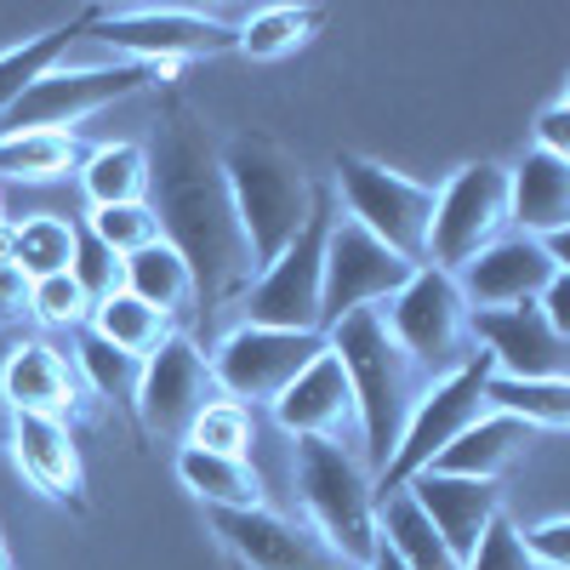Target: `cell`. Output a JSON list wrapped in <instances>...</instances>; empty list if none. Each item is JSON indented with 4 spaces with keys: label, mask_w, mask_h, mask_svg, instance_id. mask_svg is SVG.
Masks as SVG:
<instances>
[{
    "label": "cell",
    "mask_w": 570,
    "mask_h": 570,
    "mask_svg": "<svg viewBox=\"0 0 570 570\" xmlns=\"http://www.w3.org/2000/svg\"><path fill=\"white\" fill-rule=\"evenodd\" d=\"M376 542H383L405 570H462V559L440 542V531L416 513V502L405 491L376 497Z\"/></svg>",
    "instance_id": "obj_25"
},
{
    "label": "cell",
    "mask_w": 570,
    "mask_h": 570,
    "mask_svg": "<svg viewBox=\"0 0 570 570\" xmlns=\"http://www.w3.org/2000/svg\"><path fill=\"white\" fill-rule=\"evenodd\" d=\"M0 451H7V405H0Z\"/></svg>",
    "instance_id": "obj_46"
},
{
    "label": "cell",
    "mask_w": 570,
    "mask_h": 570,
    "mask_svg": "<svg viewBox=\"0 0 570 570\" xmlns=\"http://www.w3.org/2000/svg\"><path fill=\"white\" fill-rule=\"evenodd\" d=\"M325 348L337 354L343 376H348V394H354V416H360V456L371 468V485L376 473L389 468L394 440L416 405V394L428 389L422 371L400 354V343L389 337V325L376 308H360L337 325H325Z\"/></svg>",
    "instance_id": "obj_3"
},
{
    "label": "cell",
    "mask_w": 570,
    "mask_h": 570,
    "mask_svg": "<svg viewBox=\"0 0 570 570\" xmlns=\"http://www.w3.org/2000/svg\"><path fill=\"white\" fill-rule=\"evenodd\" d=\"M217 542L246 570H360L337 548H325L303 519L279 508H246V513H212Z\"/></svg>",
    "instance_id": "obj_16"
},
{
    "label": "cell",
    "mask_w": 570,
    "mask_h": 570,
    "mask_svg": "<svg viewBox=\"0 0 570 570\" xmlns=\"http://www.w3.org/2000/svg\"><path fill=\"white\" fill-rule=\"evenodd\" d=\"M177 480L206 513L268 508V485L246 456H212V451H195V445H177Z\"/></svg>",
    "instance_id": "obj_24"
},
{
    "label": "cell",
    "mask_w": 570,
    "mask_h": 570,
    "mask_svg": "<svg viewBox=\"0 0 570 570\" xmlns=\"http://www.w3.org/2000/svg\"><path fill=\"white\" fill-rule=\"evenodd\" d=\"M331 200L371 240H383L411 268L428 263V223H434V183L405 177L371 155H337L331 166Z\"/></svg>",
    "instance_id": "obj_6"
},
{
    "label": "cell",
    "mask_w": 570,
    "mask_h": 570,
    "mask_svg": "<svg viewBox=\"0 0 570 570\" xmlns=\"http://www.w3.org/2000/svg\"><path fill=\"white\" fill-rule=\"evenodd\" d=\"M537 314H542L553 331H564V337H570V274H553V279H548V292L537 297Z\"/></svg>",
    "instance_id": "obj_43"
},
{
    "label": "cell",
    "mask_w": 570,
    "mask_h": 570,
    "mask_svg": "<svg viewBox=\"0 0 570 570\" xmlns=\"http://www.w3.org/2000/svg\"><path fill=\"white\" fill-rule=\"evenodd\" d=\"M142 155H149V212L160 217V240L195 274V303L206 314L234 308L257 263L240 234V217H234L217 142L206 137L200 115L177 104Z\"/></svg>",
    "instance_id": "obj_1"
},
{
    "label": "cell",
    "mask_w": 570,
    "mask_h": 570,
    "mask_svg": "<svg viewBox=\"0 0 570 570\" xmlns=\"http://www.w3.org/2000/svg\"><path fill=\"white\" fill-rule=\"evenodd\" d=\"M0 234H7V212H0Z\"/></svg>",
    "instance_id": "obj_47"
},
{
    "label": "cell",
    "mask_w": 570,
    "mask_h": 570,
    "mask_svg": "<svg viewBox=\"0 0 570 570\" xmlns=\"http://www.w3.org/2000/svg\"><path fill=\"white\" fill-rule=\"evenodd\" d=\"M537 428H525V422H513V416H502V411H480L462 434L428 462L422 473H456V480H485V485H502L513 468H525L531 462V451H537Z\"/></svg>",
    "instance_id": "obj_22"
},
{
    "label": "cell",
    "mask_w": 570,
    "mask_h": 570,
    "mask_svg": "<svg viewBox=\"0 0 570 570\" xmlns=\"http://www.w3.org/2000/svg\"><path fill=\"white\" fill-rule=\"evenodd\" d=\"M0 570H12V553H7V531H0Z\"/></svg>",
    "instance_id": "obj_45"
},
{
    "label": "cell",
    "mask_w": 570,
    "mask_h": 570,
    "mask_svg": "<svg viewBox=\"0 0 570 570\" xmlns=\"http://www.w3.org/2000/svg\"><path fill=\"white\" fill-rule=\"evenodd\" d=\"M485 376H491V365H485V354H480L473 365L440 376V383H428V389L416 394V405H411V416H405V428H400V440H394L389 468L376 473V497L400 491L405 480H416V473L434 462L473 416L485 411Z\"/></svg>",
    "instance_id": "obj_12"
},
{
    "label": "cell",
    "mask_w": 570,
    "mask_h": 570,
    "mask_svg": "<svg viewBox=\"0 0 570 570\" xmlns=\"http://www.w3.org/2000/svg\"><path fill=\"white\" fill-rule=\"evenodd\" d=\"M69 274H75V285L91 303H104L109 292H120V257L91 240L86 228H75V263H69Z\"/></svg>",
    "instance_id": "obj_38"
},
{
    "label": "cell",
    "mask_w": 570,
    "mask_h": 570,
    "mask_svg": "<svg viewBox=\"0 0 570 570\" xmlns=\"http://www.w3.org/2000/svg\"><path fill=\"white\" fill-rule=\"evenodd\" d=\"M553 274H559V268L548 263V252L531 240V234H502V240H491L480 257H468L451 279H456L468 314H480V308L537 303V297L548 292Z\"/></svg>",
    "instance_id": "obj_19"
},
{
    "label": "cell",
    "mask_w": 570,
    "mask_h": 570,
    "mask_svg": "<svg viewBox=\"0 0 570 570\" xmlns=\"http://www.w3.org/2000/svg\"><path fill=\"white\" fill-rule=\"evenodd\" d=\"M416 268L405 257H394L383 240H371V234L360 223H348L337 212V223H331L325 234V274H320V337L325 325H337L360 308H383L400 285L411 279Z\"/></svg>",
    "instance_id": "obj_13"
},
{
    "label": "cell",
    "mask_w": 570,
    "mask_h": 570,
    "mask_svg": "<svg viewBox=\"0 0 570 570\" xmlns=\"http://www.w3.org/2000/svg\"><path fill=\"white\" fill-rule=\"evenodd\" d=\"M462 570H537V564L525 559L519 525H513L508 513H497V519H491V531L480 537V548H473V553L462 559Z\"/></svg>",
    "instance_id": "obj_39"
},
{
    "label": "cell",
    "mask_w": 570,
    "mask_h": 570,
    "mask_svg": "<svg viewBox=\"0 0 570 570\" xmlns=\"http://www.w3.org/2000/svg\"><path fill=\"white\" fill-rule=\"evenodd\" d=\"M268 416L292 440H325V445H354L360 451L354 394H348V376H343V365H337L331 348H320L292 383H285V394L268 405Z\"/></svg>",
    "instance_id": "obj_18"
},
{
    "label": "cell",
    "mask_w": 570,
    "mask_h": 570,
    "mask_svg": "<svg viewBox=\"0 0 570 570\" xmlns=\"http://www.w3.org/2000/svg\"><path fill=\"white\" fill-rule=\"evenodd\" d=\"M183 445L195 451H212V456H246L252 462V445H257V416L234 400H206L200 416L188 422Z\"/></svg>",
    "instance_id": "obj_35"
},
{
    "label": "cell",
    "mask_w": 570,
    "mask_h": 570,
    "mask_svg": "<svg viewBox=\"0 0 570 570\" xmlns=\"http://www.w3.org/2000/svg\"><path fill=\"white\" fill-rule=\"evenodd\" d=\"M86 23H91V7L75 12L69 23L40 29V35H29V40H18V46H7V52H0V120L18 109V98H23V91H29L46 69H58V63H63V52L86 35Z\"/></svg>",
    "instance_id": "obj_28"
},
{
    "label": "cell",
    "mask_w": 570,
    "mask_h": 570,
    "mask_svg": "<svg viewBox=\"0 0 570 570\" xmlns=\"http://www.w3.org/2000/svg\"><path fill=\"white\" fill-rule=\"evenodd\" d=\"M29 274L0 252V337H12V331H23L29 325Z\"/></svg>",
    "instance_id": "obj_41"
},
{
    "label": "cell",
    "mask_w": 570,
    "mask_h": 570,
    "mask_svg": "<svg viewBox=\"0 0 570 570\" xmlns=\"http://www.w3.org/2000/svg\"><path fill=\"white\" fill-rule=\"evenodd\" d=\"M29 320L75 337V331H86V320H91V297L75 285V274H46V279L29 285Z\"/></svg>",
    "instance_id": "obj_37"
},
{
    "label": "cell",
    "mask_w": 570,
    "mask_h": 570,
    "mask_svg": "<svg viewBox=\"0 0 570 570\" xmlns=\"http://www.w3.org/2000/svg\"><path fill=\"white\" fill-rule=\"evenodd\" d=\"M376 314H383V325H389V337L400 343V354L422 371V383H440V376H451V371L480 360L456 279L440 274V268H428V263Z\"/></svg>",
    "instance_id": "obj_7"
},
{
    "label": "cell",
    "mask_w": 570,
    "mask_h": 570,
    "mask_svg": "<svg viewBox=\"0 0 570 570\" xmlns=\"http://www.w3.org/2000/svg\"><path fill=\"white\" fill-rule=\"evenodd\" d=\"M75 228L69 217L58 212H29L18 223H7V234H0V252H7L29 279H46V274H69L75 263Z\"/></svg>",
    "instance_id": "obj_30"
},
{
    "label": "cell",
    "mask_w": 570,
    "mask_h": 570,
    "mask_svg": "<svg viewBox=\"0 0 570 570\" xmlns=\"http://www.w3.org/2000/svg\"><path fill=\"white\" fill-rule=\"evenodd\" d=\"M485 411H502L513 422L537 428V434H564L570 428V383H519V376H485Z\"/></svg>",
    "instance_id": "obj_32"
},
{
    "label": "cell",
    "mask_w": 570,
    "mask_h": 570,
    "mask_svg": "<svg viewBox=\"0 0 570 570\" xmlns=\"http://www.w3.org/2000/svg\"><path fill=\"white\" fill-rule=\"evenodd\" d=\"M217 166L228 183L234 217H240V234L252 246V263H274L285 246L297 240V228L314 212L320 177L285 149V142L263 137V131H234L217 142Z\"/></svg>",
    "instance_id": "obj_2"
},
{
    "label": "cell",
    "mask_w": 570,
    "mask_h": 570,
    "mask_svg": "<svg viewBox=\"0 0 570 570\" xmlns=\"http://www.w3.org/2000/svg\"><path fill=\"white\" fill-rule=\"evenodd\" d=\"M120 292H131L137 303H149L155 314H183V308H195V274H188V263L155 240V246H142L120 263Z\"/></svg>",
    "instance_id": "obj_27"
},
{
    "label": "cell",
    "mask_w": 570,
    "mask_h": 570,
    "mask_svg": "<svg viewBox=\"0 0 570 570\" xmlns=\"http://www.w3.org/2000/svg\"><path fill=\"white\" fill-rule=\"evenodd\" d=\"M508 228L531 240L570 228V160L525 149L508 166Z\"/></svg>",
    "instance_id": "obj_23"
},
{
    "label": "cell",
    "mask_w": 570,
    "mask_h": 570,
    "mask_svg": "<svg viewBox=\"0 0 570 570\" xmlns=\"http://www.w3.org/2000/svg\"><path fill=\"white\" fill-rule=\"evenodd\" d=\"M98 246H109L120 263L142 246H155L160 240V217L149 212V200H126V206H98V212H86L80 223Z\"/></svg>",
    "instance_id": "obj_36"
},
{
    "label": "cell",
    "mask_w": 570,
    "mask_h": 570,
    "mask_svg": "<svg viewBox=\"0 0 570 570\" xmlns=\"http://www.w3.org/2000/svg\"><path fill=\"white\" fill-rule=\"evenodd\" d=\"M337 223V200L331 183H320L314 212L297 228V240L285 246L274 263H263L252 274V285L240 292V320L246 325H268V331H320V274H325V234Z\"/></svg>",
    "instance_id": "obj_8"
},
{
    "label": "cell",
    "mask_w": 570,
    "mask_h": 570,
    "mask_svg": "<svg viewBox=\"0 0 570 570\" xmlns=\"http://www.w3.org/2000/svg\"><path fill=\"white\" fill-rule=\"evenodd\" d=\"M217 400L212 394V371H206V348L188 337V331H166L160 348L142 354L137 371V400L131 416L149 440H177L188 434V422L200 416V405Z\"/></svg>",
    "instance_id": "obj_14"
},
{
    "label": "cell",
    "mask_w": 570,
    "mask_h": 570,
    "mask_svg": "<svg viewBox=\"0 0 570 570\" xmlns=\"http://www.w3.org/2000/svg\"><path fill=\"white\" fill-rule=\"evenodd\" d=\"M519 542H525V559L537 570H570V519L564 513L542 519V525H525Z\"/></svg>",
    "instance_id": "obj_40"
},
{
    "label": "cell",
    "mask_w": 570,
    "mask_h": 570,
    "mask_svg": "<svg viewBox=\"0 0 570 570\" xmlns=\"http://www.w3.org/2000/svg\"><path fill=\"white\" fill-rule=\"evenodd\" d=\"M320 23H325L320 7H252L240 18V29H234V52L252 63H279L297 46H308Z\"/></svg>",
    "instance_id": "obj_31"
},
{
    "label": "cell",
    "mask_w": 570,
    "mask_h": 570,
    "mask_svg": "<svg viewBox=\"0 0 570 570\" xmlns=\"http://www.w3.org/2000/svg\"><path fill=\"white\" fill-rule=\"evenodd\" d=\"M80 195L86 206H126V200H149V155L142 142H98L80 155Z\"/></svg>",
    "instance_id": "obj_26"
},
{
    "label": "cell",
    "mask_w": 570,
    "mask_h": 570,
    "mask_svg": "<svg viewBox=\"0 0 570 570\" xmlns=\"http://www.w3.org/2000/svg\"><path fill=\"white\" fill-rule=\"evenodd\" d=\"M365 570H405V564H400V559H394V553H389L383 542H376V553L365 559Z\"/></svg>",
    "instance_id": "obj_44"
},
{
    "label": "cell",
    "mask_w": 570,
    "mask_h": 570,
    "mask_svg": "<svg viewBox=\"0 0 570 570\" xmlns=\"http://www.w3.org/2000/svg\"><path fill=\"white\" fill-rule=\"evenodd\" d=\"M69 365H75V383H80V389H91L98 400H109V405H126V411H131L142 360H131V354L109 348L104 337H91V331H75V360H69Z\"/></svg>",
    "instance_id": "obj_34"
},
{
    "label": "cell",
    "mask_w": 570,
    "mask_h": 570,
    "mask_svg": "<svg viewBox=\"0 0 570 570\" xmlns=\"http://www.w3.org/2000/svg\"><path fill=\"white\" fill-rule=\"evenodd\" d=\"M80 155L75 131H0V183H63Z\"/></svg>",
    "instance_id": "obj_29"
},
{
    "label": "cell",
    "mask_w": 570,
    "mask_h": 570,
    "mask_svg": "<svg viewBox=\"0 0 570 570\" xmlns=\"http://www.w3.org/2000/svg\"><path fill=\"white\" fill-rule=\"evenodd\" d=\"M400 491L416 502V513L440 531V542L456 559H468L473 548H480V537L491 531V519L502 513V485L456 480V473H416V480H405Z\"/></svg>",
    "instance_id": "obj_20"
},
{
    "label": "cell",
    "mask_w": 570,
    "mask_h": 570,
    "mask_svg": "<svg viewBox=\"0 0 570 570\" xmlns=\"http://www.w3.org/2000/svg\"><path fill=\"white\" fill-rule=\"evenodd\" d=\"M508 234V166L468 160L434 188V223H428V268L456 274L491 240Z\"/></svg>",
    "instance_id": "obj_11"
},
{
    "label": "cell",
    "mask_w": 570,
    "mask_h": 570,
    "mask_svg": "<svg viewBox=\"0 0 570 570\" xmlns=\"http://www.w3.org/2000/svg\"><path fill=\"white\" fill-rule=\"evenodd\" d=\"M86 331H91V337H104L109 348H120V354L142 360L149 348H160V337L171 331V320H166V314H155L149 303H137L131 292H109L104 303H91Z\"/></svg>",
    "instance_id": "obj_33"
},
{
    "label": "cell",
    "mask_w": 570,
    "mask_h": 570,
    "mask_svg": "<svg viewBox=\"0 0 570 570\" xmlns=\"http://www.w3.org/2000/svg\"><path fill=\"white\" fill-rule=\"evenodd\" d=\"M0 405L7 411H40V416H69L80 405L75 365L58 343L46 337H12L0 354Z\"/></svg>",
    "instance_id": "obj_21"
},
{
    "label": "cell",
    "mask_w": 570,
    "mask_h": 570,
    "mask_svg": "<svg viewBox=\"0 0 570 570\" xmlns=\"http://www.w3.org/2000/svg\"><path fill=\"white\" fill-rule=\"evenodd\" d=\"M292 485H297L303 525L325 548H337L348 564L365 570V559L376 553V485H371L365 456L354 445L297 440V451H292Z\"/></svg>",
    "instance_id": "obj_4"
},
{
    "label": "cell",
    "mask_w": 570,
    "mask_h": 570,
    "mask_svg": "<svg viewBox=\"0 0 570 570\" xmlns=\"http://www.w3.org/2000/svg\"><path fill=\"white\" fill-rule=\"evenodd\" d=\"M325 348L320 331H268V325H228L223 337L206 348V371H212V394L234 400V405H274L285 394V383Z\"/></svg>",
    "instance_id": "obj_10"
},
{
    "label": "cell",
    "mask_w": 570,
    "mask_h": 570,
    "mask_svg": "<svg viewBox=\"0 0 570 570\" xmlns=\"http://www.w3.org/2000/svg\"><path fill=\"white\" fill-rule=\"evenodd\" d=\"M246 12L228 7H91L86 35L104 40L120 63L177 69L195 58L234 52V29Z\"/></svg>",
    "instance_id": "obj_5"
},
{
    "label": "cell",
    "mask_w": 570,
    "mask_h": 570,
    "mask_svg": "<svg viewBox=\"0 0 570 570\" xmlns=\"http://www.w3.org/2000/svg\"><path fill=\"white\" fill-rule=\"evenodd\" d=\"M177 69H142V63H58V69H46L23 98L18 109L0 120V131H75L86 126L91 115H104L109 104L120 98H137V91H149V86H166Z\"/></svg>",
    "instance_id": "obj_9"
},
{
    "label": "cell",
    "mask_w": 570,
    "mask_h": 570,
    "mask_svg": "<svg viewBox=\"0 0 570 570\" xmlns=\"http://www.w3.org/2000/svg\"><path fill=\"white\" fill-rule=\"evenodd\" d=\"M0 354H7V343H0Z\"/></svg>",
    "instance_id": "obj_48"
},
{
    "label": "cell",
    "mask_w": 570,
    "mask_h": 570,
    "mask_svg": "<svg viewBox=\"0 0 570 570\" xmlns=\"http://www.w3.org/2000/svg\"><path fill=\"white\" fill-rule=\"evenodd\" d=\"M531 149H542L553 160H570V98H553L537 115V142H531Z\"/></svg>",
    "instance_id": "obj_42"
},
{
    "label": "cell",
    "mask_w": 570,
    "mask_h": 570,
    "mask_svg": "<svg viewBox=\"0 0 570 570\" xmlns=\"http://www.w3.org/2000/svg\"><path fill=\"white\" fill-rule=\"evenodd\" d=\"M468 325H473V348L485 354V365L497 376H519V383H553V376H564L570 337L537 314V303L480 308V314H468Z\"/></svg>",
    "instance_id": "obj_17"
},
{
    "label": "cell",
    "mask_w": 570,
    "mask_h": 570,
    "mask_svg": "<svg viewBox=\"0 0 570 570\" xmlns=\"http://www.w3.org/2000/svg\"><path fill=\"white\" fill-rule=\"evenodd\" d=\"M7 456L18 480L58 502L69 513H86V462L69 416H40V411H7Z\"/></svg>",
    "instance_id": "obj_15"
}]
</instances>
